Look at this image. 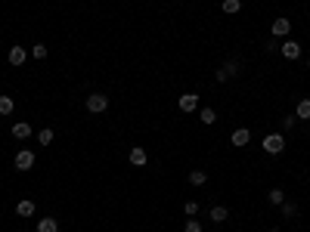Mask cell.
Instances as JSON below:
<instances>
[{"mask_svg": "<svg viewBox=\"0 0 310 232\" xmlns=\"http://www.w3.org/2000/svg\"><path fill=\"white\" fill-rule=\"evenodd\" d=\"M261 146H264L267 155H282V152H285V136H282V133H267Z\"/></svg>", "mask_w": 310, "mask_h": 232, "instance_id": "cell-1", "label": "cell"}, {"mask_svg": "<svg viewBox=\"0 0 310 232\" xmlns=\"http://www.w3.org/2000/svg\"><path fill=\"white\" fill-rule=\"evenodd\" d=\"M106 109H109V96L106 93H90L87 96V112L90 115H102Z\"/></svg>", "mask_w": 310, "mask_h": 232, "instance_id": "cell-2", "label": "cell"}, {"mask_svg": "<svg viewBox=\"0 0 310 232\" xmlns=\"http://www.w3.org/2000/svg\"><path fill=\"white\" fill-rule=\"evenodd\" d=\"M34 161H38V158H34V152H31V149H19V152H16V158H13L16 170H31V167H34Z\"/></svg>", "mask_w": 310, "mask_h": 232, "instance_id": "cell-3", "label": "cell"}, {"mask_svg": "<svg viewBox=\"0 0 310 232\" xmlns=\"http://www.w3.org/2000/svg\"><path fill=\"white\" fill-rule=\"evenodd\" d=\"M236 71H239V62H236V59H230V62H224L221 68L214 71V78L221 81V84H227L230 78H236Z\"/></svg>", "mask_w": 310, "mask_h": 232, "instance_id": "cell-4", "label": "cell"}, {"mask_svg": "<svg viewBox=\"0 0 310 232\" xmlns=\"http://www.w3.org/2000/svg\"><path fill=\"white\" fill-rule=\"evenodd\" d=\"M25 59H28V50H25V47H19V44H13V47H10V53H7V62L19 68V65H25Z\"/></svg>", "mask_w": 310, "mask_h": 232, "instance_id": "cell-5", "label": "cell"}, {"mask_svg": "<svg viewBox=\"0 0 310 232\" xmlns=\"http://www.w3.org/2000/svg\"><path fill=\"white\" fill-rule=\"evenodd\" d=\"M279 53H282V59L295 62V59L301 56V44H298V41H282V44H279Z\"/></svg>", "mask_w": 310, "mask_h": 232, "instance_id": "cell-6", "label": "cell"}, {"mask_svg": "<svg viewBox=\"0 0 310 232\" xmlns=\"http://www.w3.org/2000/svg\"><path fill=\"white\" fill-rule=\"evenodd\" d=\"M180 112H183V115L198 112V93H183V96H180Z\"/></svg>", "mask_w": 310, "mask_h": 232, "instance_id": "cell-7", "label": "cell"}, {"mask_svg": "<svg viewBox=\"0 0 310 232\" xmlns=\"http://www.w3.org/2000/svg\"><path fill=\"white\" fill-rule=\"evenodd\" d=\"M288 31H291V22L288 19H273V25H270V34H273V38H288Z\"/></svg>", "mask_w": 310, "mask_h": 232, "instance_id": "cell-8", "label": "cell"}, {"mask_svg": "<svg viewBox=\"0 0 310 232\" xmlns=\"http://www.w3.org/2000/svg\"><path fill=\"white\" fill-rule=\"evenodd\" d=\"M230 142L236 149H245L248 142H251V130L248 127H239V130H233V136H230Z\"/></svg>", "mask_w": 310, "mask_h": 232, "instance_id": "cell-9", "label": "cell"}, {"mask_svg": "<svg viewBox=\"0 0 310 232\" xmlns=\"http://www.w3.org/2000/svg\"><path fill=\"white\" fill-rule=\"evenodd\" d=\"M38 232H59V220L56 217H41L38 220Z\"/></svg>", "mask_w": 310, "mask_h": 232, "instance_id": "cell-10", "label": "cell"}, {"mask_svg": "<svg viewBox=\"0 0 310 232\" xmlns=\"http://www.w3.org/2000/svg\"><path fill=\"white\" fill-rule=\"evenodd\" d=\"M208 217H211V223H224V220L230 217V210H227L224 204H214V207L208 210Z\"/></svg>", "mask_w": 310, "mask_h": 232, "instance_id": "cell-11", "label": "cell"}, {"mask_svg": "<svg viewBox=\"0 0 310 232\" xmlns=\"http://www.w3.org/2000/svg\"><path fill=\"white\" fill-rule=\"evenodd\" d=\"M34 210H38V207H34V201H31V198H25V201L16 204V213H19V217H34Z\"/></svg>", "mask_w": 310, "mask_h": 232, "instance_id": "cell-12", "label": "cell"}, {"mask_svg": "<svg viewBox=\"0 0 310 232\" xmlns=\"http://www.w3.org/2000/svg\"><path fill=\"white\" fill-rule=\"evenodd\" d=\"M146 161H149V158H146V149L134 146V149H131V164H134V167H143Z\"/></svg>", "mask_w": 310, "mask_h": 232, "instance_id": "cell-13", "label": "cell"}, {"mask_svg": "<svg viewBox=\"0 0 310 232\" xmlns=\"http://www.w3.org/2000/svg\"><path fill=\"white\" fill-rule=\"evenodd\" d=\"M13 109H16V102H13V96H7V93H0V118H7V115H13Z\"/></svg>", "mask_w": 310, "mask_h": 232, "instance_id": "cell-14", "label": "cell"}, {"mask_svg": "<svg viewBox=\"0 0 310 232\" xmlns=\"http://www.w3.org/2000/svg\"><path fill=\"white\" fill-rule=\"evenodd\" d=\"M13 136H16V139H28V136H31V124H25V121L13 124Z\"/></svg>", "mask_w": 310, "mask_h": 232, "instance_id": "cell-15", "label": "cell"}, {"mask_svg": "<svg viewBox=\"0 0 310 232\" xmlns=\"http://www.w3.org/2000/svg\"><path fill=\"white\" fill-rule=\"evenodd\" d=\"M295 118H301V121H310V99H301V102H298Z\"/></svg>", "mask_w": 310, "mask_h": 232, "instance_id": "cell-16", "label": "cell"}, {"mask_svg": "<svg viewBox=\"0 0 310 232\" xmlns=\"http://www.w3.org/2000/svg\"><path fill=\"white\" fill-rule=\"evenodd\" d=\"M53 139H56V130H50V127H44V130L38 133V142H41V146H53Z\"/></svg>", "mask_w": 310, "mask_h": 232, "instance_id": "cell-17", "label": "cell"}, {"mask_svg": "<svg viewBox=\"0 0 310 232\" xmlns=\"http://www.w3.org/2000/svg\"><path fill=\"white\" fill-rule=\"evenodd\" d=\"M267 201H270V204H276V207H279V204L285 201V192H282V189H270V192H267Z\"/></svg>", "mask_w": 310, "mask_h": 232, "instance_id": "cell-18", "label": "cell"}, {"mask_svg": "<svg viewBox=\"0 0 310 232\" xmlns=\"http://www.w3.org/2000/svg\"><path fill=\"white\" fill-rule=\"evenodd\" d=\"M198 118H202V124H208V127H211V124L217 121V112H214V109H208V105H205V109H198Z\"/></svg>", "mask_w": 310, "mask_h": 232, "instance_id": "cell-19", "label": "cell"}, {"mask_svg": "<svg viewBox=\"0 0 310 232\" xmlns=\"http://www.w3.org/2000/svg\"><path fill=\"white\" fill-rule=\"evenodd\" d=\"M221 7H224V13H227V16H236V13L242 10V0H224Z\"/></svg>", "mask_w": 310, "mask_h": 232, "instance_id": "cell-20", "label": "cell"}, {"mask_svg": "<svg viewBox=\"0 0 310 232\" xmlns=\"http://www.w3.org/2000/svg\"><path fill=\"white\" fill-rule=\"evenodd\" d=\"M189 183H192V186H205V183H208V173H205V170H192V173H189Z\"/></svg>", "mask_w": 310, "mask_h": 232, "instance_id": "cell-21", "label": "cell"}, {"mask_svg": "<svg viewBox=\"0 0 310 232\" xmlns=\"http://www.w3.org/2000/svg\"><path fill=\"white\" fill-rule=\"evenodd\" d=\"M279 207H282V217H288V220H291V217H295V213H298V204H291V201H282Z\"/></svg>", "mask_w": 310, "mask_h": 232, "instance_id": "cell-22", "label": "cell"}, {"mask_svg": "<svg viewBox=\"0 0 310 232\" xmlns=\"http://www.w3.org/2000/svg\"><path fill=\"white\" fill-rule=\"evenodd\" d=\"M31 56L38 59V62H41V59H47V47H44V44H34V47H31Z\"/></svg>", "mask_w": 310, "mask_h": 232, "instance_id": "cell-23", "label": "cell"}, {"mask_svg": "<svg viewBox=\"0 0 310 232\" xmlns=\"http://www.w3.org/2000/svg\"><path fill=\"white\" fill-rule=\"evenodd\" d=\"M183 232H202V223H198L195 217H189V220L183 223Z\"/></svg>", "mask_w": 310, "mask_h": 232, "instance_id": "cell-24", "label": "cell"}, {"mask_svg": "<svg viewBox=\"0 0 310 232\" xmlns=\"http://www.w3.org/2000/svg\"><path fill=\"white\" fill-rule=\"evenodd\" d=\"M183 213H186V217H195V213H198V201H186V204H183Z\"/></svg>", "mask_w": 310, "mask_h": 232, "instance_id": "cell-25", "label": "cell"}, {"mask_svg": "<svg viewBox=\"0 0 310 232\" xmlns=\"http://www.w3.org/2000/svg\"><path fill=\"white\" fill-rule=\"evenodd\" d=\"M295 124H298V118H295V115H288V118H282V130H291V127H295Z\"/></svg>", "mask_w": 310, "mask_h": 232, "instance_id": "cell-26", "label": "cell"}, {"mask_svg": "<svg viewBox=\"0 0 310 232\" xmlns=\"http://www.w3.org/2000/svg\"><path fill=\"white\" fill-rule=\"evenodd\" d=\"M276 50H279V41H276V38L267 41V53H276Z\"/></svg>", "mask_w": 310, "mask_h": 232, "instance_id": "cell-27", "label": "cell"}, {"mask_svg": "<svg viewBox=\"0 0 310 232\" xmlns=\"http://www.w3.org/2000/svg\"><path fill=\"white\" fill-rule=\"evenodd\" d=\"M267 232H279V229H267Z\"/></svg>", "mask_w": 310, "mask_h": 232, "instance_id": "cell-28", "label": "cell"}]
</instances>
